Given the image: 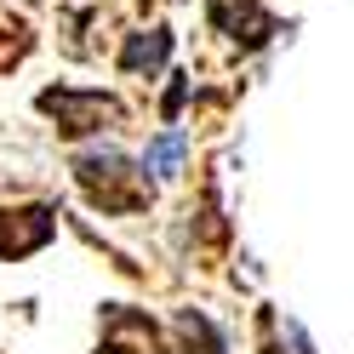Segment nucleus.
<instances>
[{
  "mask_svg": "<svg viewBox=\"0 0 354 354\" xmlns=\"http://www.w3.org/2000/svg\"><path fill=\"white\" fill-rule=\"evenodd\" d=\"M75 177H80L86 201L103 206V212H143L149 194H154V189H126V177H138V171H131V160L120 149H86V154H75Z\"/></svg>",
  "mask_w": 354,
  "mask_h": 354,
  "instance_id": "nucleus-1",
  "label": "nucleus"
},
{
  "mask_svg": "<svg viewBox=\"0 0 354 354\" xmlns=\"http://www.w3.org/2000/svg\"><path fill=\"white\" fill-rule=\"evenodd\" d=\"M40 115H52L63 138H86V131H103L120 120V97L109 92H75V86H46V92L35 97Z\"/></svg>",
  "mask_w": 354,
  "mask_h": 354,
  "instance_id": "nucleus-2",
  "label": "nucleus"
},
{
  "mask_svg": "<svg viewBox=\"0 0 354 354\" xmlns=\"http://www.w3.org/2000/svg\"><path fill=\"white\" fill-rule=\"evenodd\" d=\"M103 354H166L160 326L131 303H103Z\"/></svg>",
  "mask_w": 354,
  "mask_h": 354,
  "instance_id": "nucleus-3",
  "label": "nucleus"
},
{
  "mask_svg": "<svg viewBox=\"0 0 354 354\" xmlns=\"http://www.w3.org/2000/svg\"><path fill=\"white\" fill-rule=\"evenodd\" d=\"M57 234V212L52 206H17V212H0V257H29L40 246H52Z\"/></svg>",
  "mask_w": 354,
  "mask_h": 354,
  "instance_id": "nucleus-4",
  "label": "nucleus"
},
{
  "mask_svg": "<svg viewBox=\"0 0 354 354\" xmlns=\"http://www.w3.org/2000/svg\"><path fill=\"white\" fill-rule=\"evenodd\" d=\"M206 17H212V29L234 35L246 52H252V46H263L269 35H280V24H274V17L263 12V6H252V0H240V6H234V0H212Z\"/></svg>",
  "mask_w": 354,
  "mask_h": 354,
  "instance_id": "nucleus-5",
  "label": "nucleus"
},
{
  "mask_svg": "<svg viewBox=\"0 0 354 354\" xmlns=\"http://www.w3.org/2000/svg\"><path fill=\"white\" fill-rule=\"evenodd\" d=\"M183 160H189V138L177 126H166L160 138H154L149 149H143V160H138V177L143 183H171L177 171H183Z\"/></svg>",
  "mask_w": 354,
  "mask_h": 354,
  "instance_id": "nucleus-6",
  "label": "nucleus"
},
{
  "mask_svg": "<svg viewBox=\"0 0 354 354\" xmlns=\"http://www.w3.org/2000/svg\"><path fill=\"white\" fill-rule=\"evenodd\" d=\"M171 57V29H138V35H126V46H120V69L126 75H154L160 63Z\"/></svg>",
  "mask_w": 354,
  "mask_h": 354,
  "instance_id": "nucleus-7",
  "label": "nucleus"
},
{
  "mask_svg": "<svg viewBox=\"0 0 354 354\" xmlns=\"http://www.w3.org/2000/svg\"><path fill=\"white\" fill-rule=\"evenodd\" d=\"M177 348L183 354H229V337L212 326V315H201V308H177Z\"/></svg>",
  "mask_w": 354,
  "mask_h": 354,
  "instance_id": "nucleus-8",
  "label": "nucleus"
},
{
  "mask_svg": "<svg viewBox=\"0 0 354 354\" xmlns=\"http://www.w3.org/2000/svg\"><path fill=\"white\" fill-rule=\"evenodd\" d=\"M189 103V75H171V86H166V103H160V115L166 120H177V109Z\"/></svg>",
  "mask_w": 354,
  "mask_h": 354,
  "instance_id": "nucleus-9",
  "label": "nucleus"
}]
</instances>
